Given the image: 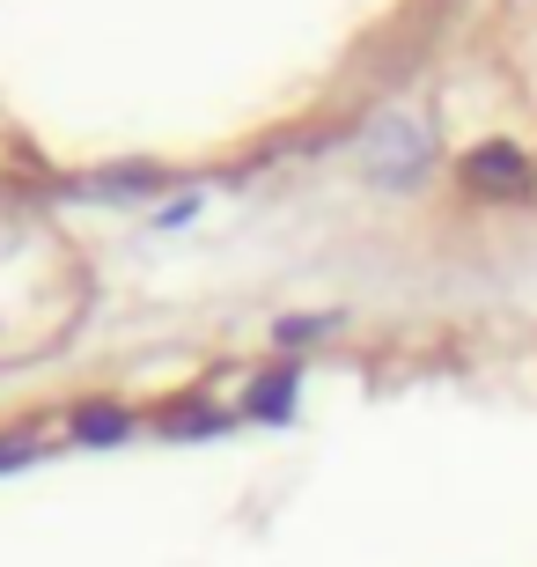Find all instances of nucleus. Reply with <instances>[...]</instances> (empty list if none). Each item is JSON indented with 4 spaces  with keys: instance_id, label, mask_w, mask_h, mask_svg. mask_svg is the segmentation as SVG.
Returning a JSON list of instances; mask_svg holds the SVG:
<instances>
[{
    "instance_id": "nucleus-1",
    "label": "nucleus",
    "mask_w": 537,
    "mask_h": 567,
    "mask_svg": "<svg viewBox=\"0 0 537 567\" xmlns=\"http://www.w3.org/2000/svg\"><path fill=\"white\" fill-rule=\"evenodd\" d=\"M361 155H369L375 177H413V169H427V126L405 118V111H383L361 133Z\"/></svg>"
},
{
    "instance_id": "nucleus-2",
    "label": "nucleus",
    "mask_w": 537,
    "mask_h": 567,
    "mask_svg": "<svg viewBox=\"0 0 537 567\" xmlns=\"http://www.w3.org/2000/svg\"><path fill=\"white\" fill-rule=\"evenodd\" d=\"M472 185H486V192L530 185V155H523V147H478L472 155Z\"/></svg>"
},
{
    "instance_id": "nucleus-3",
    "label": "nucleus",
    "mask_w": 537,
    "mask_h": 567,
    "mask_svg": "<svg viewBox=\"0 0 537 567\" xmlns=\"http://www.w3.org/2000/svg\"><path fill=\"white\" fill-rule=\"evenodd\" d=\"M74 435H82V442H118L125 413H118V405H82V413H74Z\"/></svg>"
},
{
    "instance_id": "nucleus-4",
    "label": "nucleus",
    "mask_w": 537,
    "mask_h": 567,
    "mask_svg": "<svg viewBox=\"0 0 537 567\" xmlns=\"http://www.w3.org/2000/svg\"><path fill=\"white\" fill-rule=\"evenodd\" d=\"M317 332H331V317H288V324H280V347H302V339H317Z\"/></svg>"
},
{
    "instance_id": "nucleus-5",
    "label": "nucleus",
    "mask_w": 537,
    "mask_h": 567,
    "mask_svg": "<svg viewBox=\"0 0 537 567\" xmlns=\"http://www.w3.org/2000/svg\"><path fill=\"white\" fill-rule=\"evenodd\" d=\"M288 405V377H266V391H258V413H280Z\"/></svg>"
},
{
    "instance_id": "nucleus-6",
    "label": "nucleus",
    "mask_w": 537,
    "mask_h": 567,
    "mask_svg": "<svg viewBox=\"0 0 537 567\" xmlns=\"http://www.w3.org/2000/svg\"><path fill=\"white\" fill-rule=\"evenodd\" d=\"M22 457V442H0V464H16Z\"/></svg>"
}]
</instances>
